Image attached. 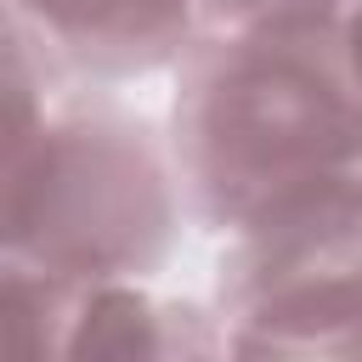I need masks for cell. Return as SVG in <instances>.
Listing matches in <instances>:
<instances>
[{
  "mask_svg": "<svg viewBox=\"0 0 362 362\" xmlns=\"http://www.w3.org/2000/svg\"><path fill=\"white\" fill-rule=\"evenodd\" d=\"M6 266L62 283H147L187 215L170 136L79 90L17 17H6Z\"/></svg>",
  "mask_w": 362,
  "mask_h": 362,
  "instance_id": "1",
  "label": "cell"
},
{
  "mask_svg": "<svg viewBox=\"0 0 362 362\" xmlns=\"http://www.w3.org/2000/svg\"><path fill=\"white\" fill-rule=\"evenodd\" d=\"M181 204L238 238L362 175V85L339 23L204 34L170 102Z\"/></svg>",
  "mask_w": 362,
  "mask_h": 362,
  "instance_id": "2",
  "label": "cell"
},
{
  "mask_svg": "<svg viewBox=\"0 0 362 362\" xmlns=\"http://www.w3.org/2000/svg\"><path fill=\"white\" fill-rule=\"evenodd\" d=\"M209 311L232 362H362V175L238 232Z\"/></svg>",
  "mask_w": 362,
  "mask_h": 362,
  "instance_id": "3",
  "label": "cell"
},
{
  "mask_svg": "<svg viewBox=\"0 0 362 362\" xmlns=\"http://www.w3.org/2000/svg\"><path fill=\"white\" fill-rule=\"evenodd\" d=\"M74 79H136L181 68L204 40V0H6Z\"/></svg>",
  "mask_w": 362,
  "mask_h": 362,
  "instance_id": "4",
  "label": "cell"
},
{
  "mask_svg": "<svg viewBox=\"0 0 362 362\" xmlns=\"http://www.w3.org/2000/svg\"><path fill=\"white\" fill-rule=\"evenodd\" d=\"M57 362H232L215 311L147 294L141 283H85Z\"/></svg>",
  "mask_w": 362,
  "mask_h": 362,
  "instance_id": "5",
  "label": "cell"
},
{
  "mask_svg": "<svg viewBox=\"0 0 362 362\" xmlns=\"http://www.w3.org/2000/svg\"><path fill=\"white\" fill-rule=\"evenodd\" d=\"M351 0H204V34L243 28H300V23H345Z\"/></svg>",
  "mask_w": 362,
  "mask_h": 362,
  "instance_id": "6",
  "label": "cell"
},
{
  "mask_svg": "<svg viewBox=\"0 0 362 362\" xmlns=\"http://www.w3.org/2000/svg\"><path fill=\"white\" fill-rule=\"evenodd\" d=\"M339 34H345L351 74H356V85H362V0H351V11H345V23H339Z\"/></svg>",
  "mask_w": 362,
  "mask_h": 362,
  "instance_id": "7",
  "label": "cell"
}]
</instances>
